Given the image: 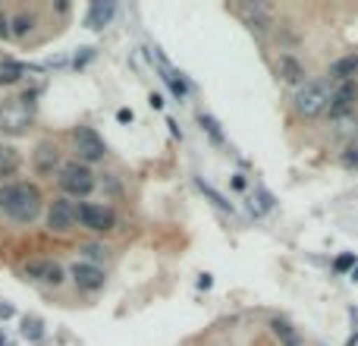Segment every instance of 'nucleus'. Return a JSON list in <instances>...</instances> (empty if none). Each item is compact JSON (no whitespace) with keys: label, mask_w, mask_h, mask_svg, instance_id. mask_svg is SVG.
I'll return each mask as SVG.
<instances>
[{"label":"nucleus","mask_w":358,"mask_h":346,"mask_svg":"<svg viewBox=\"0 0 358 346\" xmlns=\"http://www.w3.org/2000/svg\"><path fill=\"white\" fill-rule=\"evenodd\" d=\"M44 208H48V198L35 179H13L0 186V214L10 223L31 227L38 217H44Z\"/></svg>","instance_id":"nucleus-1"},{"label":"nucleus","mask_w":358,"mask_h":346,"mask_svg":"<svg viewBox=\"0 0 358 346\" xmlns=\"http://www.w3.org/2000/svg\"><path fill=\"white\" fill-rule=\"evenodd\" d=\"M35 126V101L19 95V98L0 101V139H22Z\"/></svg>","instance_id":"nucleus-2"},{"label":"nucleus","mask_w":358,"mask_h":346,"mask_svg":"<svg viewBox=\"0 0 358 346\" xmlns=\"http://www.w3.org/2000/svg\"><path fill=\"white\" fill-rule=\"evenodd\" d=\"M330 92H334V85H330L327 79H308L302 88H296L292 92V113H296L299 120H317L324 117V113L330 111Z\"/></svg>","instance_id":"nucleus-3"},{"label":"nucleus","mask_w":358,"mask_h":346,"mask_svg":"<svg viewBox=\"0 0 358 346\" xmlns=\"http://www.w3.org/2000/svg\"><path fill=\"white\" fill-rule=\"evenodd\" d=\"M57 189H60L63 198H73L76 205L88 202V195L98 189V173L88 167V164H79L73 158V161L63 164L60 177H57Z\"/></svg>","instance_id":"nucleus-4"},{"label":"nucleus","mask_w":358,"mask_h":346,"mask_svg":"<svg viewBox=\"0 0 358 346\" xmlns=\"http://www.w3.org/2000/svg\"><path fill=\"white\" fill-rule=\"evenodd\" d=\"M120 223L117 211L104 202H79L76 205V227L85 230L92 236H107L113 233Z\"/></svg>","instance_id":"nucleus-5"},{"label":"nucleus","mask_w":358,"mask_h":346,"mask_svg":"<svg viewBox=\"0 0 358 346\" xmlns=\"http://www.w3.org/2000/svg\"><path fill=\"white\" fill-rule=\"evenodd\" d=\"M69 145H73V155L79 164H101L107 158V142L101 139V132L94 130V126H73V132H69Z\"/></svg>","instance_id":"nucleus-6"},{"label":"nucleus","mask_w":358,"mask_h":346,"mask_svg":"<svg viewBox=\"0 0 358 346\" xmlns=\"http://www.w3.org/2000/svg\"><path fill=\"white\" fill-rule=\"evenodd\" d=\"M29 164H31V173H35L38 179H57L63 170V164H66L63 161L60 142H57V139H38L35 148H31Z\"/></svg>","instance_id":"nucleus-7"},{"label":"nucleus","mask_w":358,"mask_h":346,"mask_svg":"<svg viewBox=\"0 0 358 346\" xmlns=\"http://www.w3.org/2000/svg\"><path fill=\"white\" fill-rule=\"evenodd\" d=\"M44 227H48V233L54 236H69L76 233V202L73 198H63V195H54L48 202V208H44Z\"/></svg>","instance_id":"nucleus-8"},{"label":"nucleus","mask_w":358,"mask_h":346,"mask_svg":"<svg viewBox=\"0 0 358 346\" xmlns=\"http://www.w3.org/2000/svg\"><path fill=\"white\" fill-rule=\"evenodd\" d=\"M66 274H69V280L76 284V290L88 293V296H94V293H101L107 286V271L101 265H92V261L76 258L73 265L66 268Z\"/></svg>","instance_id":"nucleus-9"},{"label":"nucleus","mask_w":358,"mask_h":346,"mask_svg":"<svg viewBox=\"0 0 358 346\" xmlns=\"http://www.w3.org/2000/svg\"><path fill=\"white\" fill-rule=\"evenodd\" d=\"M233 10L239 13L242 22H245L258 38H267L273 29H277V16H273V10L267 4H252V0H248V4H236Z\"/></svg>","instance_id":"nucleus-10"},{"label":"nucleus","mask_w":358,"mask_h":346,"mask_svg":"<svg viewBox=\"0 0 358 346\" xmlns=\"http://www.w3.org/2000/svg\"><path fill=\"white\" fill-rule=\"evenodd\" d=\"M273 69H277V79L283 82V85H289L292 92L308 82V67L299 60L296 50H280L277 60H273Z\"/></svg>","instance_id":"nucleus-11"},{"label":"nucleus","mask_w":358,"mask_h":346,"mask_svg":"<svg viewBox=\"0 0 358 346\" xmlns=\"http://www.w3.org/2000/svg\"><path fill=\"white\" fill-rule=\"evenodd\" d=\"M358 107V82H340L334 85L330 92V117L334 120H343V117H352Z\"/></svg>","instance_id":"nucleus-12"},{"label":"nucleus","mask_w":358,"mask_h":346,"mask_svg":"<svg viewBox=\"0 0 358 346\" xmlns=\"http://www.w3.org/2000/svg\"><path fill=\"white\" fill-rule=\"evenodd\" d=\"M22 167H25L22 148L13 142H0V186L13 183V179L22 173Z\"/></svg>","instance_id":"nucleus-13"},{"label":"nucleus","mask_w":358,"mask_h":346,"mask_svg":"<svg viewBox=\"0 0 358 346\" xmlns=\"http://www.w3.org/2000/svg\"><path fill=\"white\" fill-rule=\"evenodd\" d=\"M327 82L330 85H340V82H358V50L336 57L327 67Z\"/></svg>","instance_id":"nucleus-14"},{"label":"nucleus","mask_w":358,"mask_h":346,"mask_svg":"<svg viewBox=\"0 0 358 346\" xmlns=\"http://www.w3.org/2000/svg\"><path fill=\"white\" fill-rule=\"evenodd\" d=\"M35 25H38V13L35 10H16L10 16V38H16V41H25V38L35 32Z\"/></svg>","instance_id":"nucleus-15"},{"label":"nucleus","mask_w":358,"mask_h":346,"mask_svg":"<svg viewBox=\"0 0 358 346\" xmlns=\"http://www.w3.org/2000/svg\"><path fill=\"white\" fill-rule=\"evenodd\" d=\"M50 268H54V258H44V255H35V258H29V261L22 265V277L29 280V284H48Z\"/></svg>","instance_id":"nucleus-16"},{"label":"nucleus","mask_w":358,"mask_h":346,"mask_svg":"<svg viewBox=\"0 0 358 346\" xmlns=\"http://www.w3.org/2000/svg\"><path fill=\"white\" fill-rule=\"evenodd\" d=\"M117 16V4H92L85 13V25L88 29H104V25H110V19Z\"/></svg>","instance_id":"nucleus-17"},{"label":"nucleus","mask_w":358,"mask_h":346,"mask_svg":"<svg viewBox=\"0 0 358 346\" xmlns=\"http://www.w3.org/2000/svg\"><path fill=\"white\" fill-rule=\"evenodd\" d=\"M271 334L277 337V343L280 346H305V340H302V334H299L296 328H292L286 318H273L271 321Z\"/></svg>","instance_id":"nucleus-18"},{"label":"nucleus","mask_w":358,"mask_h":346,"mask_svg":"<svg viewBox=\"0 0 358 346\" xmlns=\"http://www.w3.org/2000/svg\"><path fill=\"white\" fill-rule=\"evenodd\" d=\"M29 73H35V67H29V63H16V60H3L0 63V85H13V82H19Z\"/></svg>","instance_id":"nucleus-19"},{"label":"nucleus","mask_w":358,"mask_h":346,"mask_svg":"<svg viewBox=\"0 0 358 346\" xmlns=\"http://www.w3.org/2000/svg\"><path fill=\"white\" fill-rule=\"evenodd\" d=\"M107 255H110V249H107L104 242H82V246H79V258L82 261H92V265L107 261Z\"/></svg>","instance_id":"nucleus-20"},{"label":"nucleus","mask_w":358,"mask_h":346,"mask_svg":"<svg viewBox=\"0 0 358 346\" xmlns=\"http://www.w3.org/2000/svg\"><path fill=\"white\" fill-rule=\"evenodd\" d=\"M44 334H48V331H44V321L38 315H25L22 318V337L29 343H38V340H44Z\"/></svg>","instance_id":"nucleus-21"},{"label":"nucleus","mask_w":358,"mask_h":346,"mask_svg":"<svg viewBox=\"0 0 358 346\" xmlns=\"http://www.w3.org/2000/svg\"><path fill=\"white\" fill-rule=\"evenodd\" d=\"M198 123H201V132H208V139H210L214 145H223V142H227V136H223L220 123H217L210 113H198Z\"/></svg>","instance_id":"nucleus-22"},{"label":"nucleus","mask_w":358,"mask_h":346,"mask_svg":"<svg viewBox=\"0 0 358 346\" xmlns=\"http://www.w3.org/2000/svg\"><path fill=\"white\" fill-rule=\"evenodd\" d=\"M195 183H198V189H201V192H204V195H208V198H210V202H214V205H217V208H220V211H229V214H233V202H227V198H223V195H220V192H217V189H214V186H210V183H208V179H201V177H198V179H195Z\"/></svg>","instance_id":"nucleus-23"},{"label":"nucleus","mask_w":358,"mask_h":346,"mask_svg":"<svg viewBox=\"0 0 358 346\" xmlns=\"http://www.w3.org/2000/svg\"><path fill=\"white\" fill-rule=\"evenodd\" d=\"M358 265V258H355V252H346V255H340V258L334 261V271H340V274H346V271H352V268Z\"/></svg>","instance_id":"nucleus-24"},{"label":"nucleus","mask_w":358,"mask_h":346,"mask_svg":"<svg viewBox=\"0 0 358 346\" xmlns=\"http://www.w3.org/2000/svg\"><path fill=\"white\" fill-rule=\"evenodd\" d=\"M343 167L346 170H358V145H349L346 155H343Z\"/></svg>","instance_id":"nucleus-25"},{"label":"nucleus","mask_w":358,"mask_h":346,"mask_svg":"<svg viewBox=\"0 0 358 346\" xmlns=\"http://www.w3.org/2000/svg\"><path fill=\"white\" fill-rule=\"evenodd\" d=\"M0 38H10V16L0 13Z\"/></svg>","instance_id":"nucleus-26"},{"label":"nucleus","mask_w":358,"mask_h":346,"mask_svg":"<svg viewBox=\"0 0 358 346\" xmlns=\"http://www.w3.org/2000/svg\"><path fill=\"white\" fill-rule=\"evenodd\" d=\"M117 120H120V123H132V111H126V107H120V111H117Z\"/></svg>","instance_id":"nucleus-27"},{"label":"nucleus","mask_w":358,"mask_h":346,"mask_svg":"<svg viewBox=\"0 0 358 346\" xmlns=\"http://www.w3.org/2000/svg\"><path fill=\"white\" fill-rule=\"evenodd\" d=\"M245 186H248V183H245V177H242V173H236V177H233V189H236V192H242Z\"/></svg>","instance_id":"nucleus-28"},{"label":"nucleus","mask_w":358,"mask_h":346,"mask_svg":"<svg viewBox=\"0 0 358 346\" xmlns=\"http://www.w3.org/2000/svg\"><path fill=\"white\" fill-rule=\"evenodd\" d=\"M148 104H151V107H155V111H161V107H164V98H161V95H155V92H151Z\"/></svg>","instance_id":"nucleus-29"},{"label":"nucleus","mask_w":358,"mask_h":346,"mask_svg":"<svg viewBox=\"0 0 358 346\" xmlns=\"http://www.w3.org/2000/svg\"><path fill=\"white\" fill-rule=\"evenodd\" d=\"M0 346H10V340H6V334L0 331Z\"/></svg>","instance_id":"nucleus-30"},{"label":"nucleus","mask_w":358,"mask_h":346,"mask_svg":"<svg viewBox=\"0 0 358 346\" xmlns=\"http://www.w3.org/2000/svg\"><path fill=\"white\" fill-rule=\"evenodd\" d=\"M352 280H358V265L352 268Z\"/></svg>","instance_id":"nucleus-31"}]
</instances>
